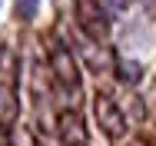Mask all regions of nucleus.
Returning a JSON list of instances; mask_svg holds the SVG:
<instances>
[{
  "instance_id": "nucleus-1",
  "label": "nucleus",
  "mask_w": 156,
  "mask_h": 146,
  "mask_svg": "<svg viewBox=\"0 0 156 146\" xmlns=\"http://www.w3.org/2000/svg\"><path fill=\"white\" fill-rule=\"evenodd\" d=\"M43 63L50 66L53 77V93L63 103V110H80V87H83V63L70 50V43H63L60 37H47V57Z\"/></svg>"
},
{
  "instance_id": "nucleus-2",
  "label": "nucleus",
  "mask_w": 156,
  "mask_h": 146,
  "mask_svg": "<svg viewBox=\"0 0 156 146\" xmlns=\"http://www.w3.org/2000/svg\"><path fill=\"white\" fill-rule=\"evenodd\" d=\"M53 33L60 37L63 43H70V50L80 57V63H83L90 73H113V66H116V53H113V47H103L100 40L87 37L73 20H70V23H60Z\"/></svg>"
},
{
  "instance_id": "nucleus-3",
  "label": "nucleus",
  "mask_w": 156,
  "mask_h": 146,
  "mask_svg": "<svg viewBox=\"0 0 156 146\" xmlns=\"http://www.w3.org/2000/svg\"><path fill=\"white\" fill-rule=\"evenodd\" d=\"M73 23L83 30L87 37L106 43L110 40V30H113V17L100 7V0H76L73 3Z\"/></svg>"
},
{
  "instance_id": "nucleus-4",
  "label": "nucleus",
  "mask_w": 156,
  "mask_h": 146,
  "mask_svg": "<svg viewBox=\"0 0 156 146\" xmlns=\"http://www.w3.org/2000/svg\"><path fill=\"white\" fill-rule=\"evenodd\" d=\"M93 116H96V123H100V130H103L106 140H123L126 133H129L123 106H120L110 93H103V90L93 96Z\"/></svg>"
},
{
  "instance_id": "nucleus-5",
  "label": "nucleus",
  "mask_w": 156,
  "mask_h": 146,
  "mask_svg": "<svg viewBox=\"0 0 156 146\" xmlns=\"http://www.w3.org/2000/svg\"><path fill=\"white\" fill-rule=\"evenodd\" d=\"M53 133L63 146H87L90 143V130L87 119L80 116V110H60L53 116Z\"/></svg>"
},
{
  "instance_id": "nucleus-6",
  "label": "nucleus",
  "mask_w": 156,
  "mask_h": 146,
  "mask_svg": "<svg viewBox=\"0 0 156 146\" xmlns=\"http://www.w3.org/2000/svg\"><path fill=\"white\" fill-rule=\"evenodd\" d=\"M113 77L123 83V87H140L143 83V63L140 60H126V57H116V66H113Z\"/></svg>"
},
{
  "instance_id": "nucleus-7",
  "label": "nucleus",
  "mask_w": 156,
  "mask_h": 146,
  "mask_svg": "<svg viewBox=\"0 0 156 146\" xmlns=\"http://www.w3.org/2000/svg\"><path fill=\"white\" fill-rule=\"evenodd\" d=\"M20 116V100H17V87L10 83H0V123L13 126Z\"/></svg>"
},
{
  "instance_id": "nucleus-8",
  "label": "nucleus",
  "mask_w": 156,
  "mask_h": 146,
  "mask_svg": "<svg viewBox=\"0 0 156 146\" xmlns=\"http://www.w3.org/2000/svg\"><path fill=\"white\" fill-rule=\"evenodd\" d=\"M40 3L43 0H13V17L20 23H33L37 13H40Z\"/></svg>"
},
{
  "instance_id": "nucleus-9",
  "label": "nucleus",
  "mask_w": 156,
  "mask_h": 146,
  "mask_svg": "<svg viewBox=\"0 0 156 146\" xmlns=\"http://www.w3.org/2000/svg\"><path fill=\"white\" fill-rule=\"evenodd\" d=\"M100 7H103V10H106V13H110L113 20H120L126 10L133 7V0H100Z\"/></svg>"
},
{
  "instance_id": "nucleus-10",
  "label": "nucleus",
  "mask_w": 156,
  "mask_h": 146,
  "mask_svg": "<svg viewBox=\"0 0 156 146\" xmlns=\"http://www.w3.org/2000/svg\"><path fill=\"white\" fill-rule=\"evenodd\" d=\"M10 146H37V136H33L27 126H17L13 123V143Z\"/></svg>"
},
{
  "instance_id": "nucleus-11",
  "label": "nucleus",
  "mask_w": 156,
  "mask_h": 146,
  "mask_svg": "<svg viewBox=\"0 0 156 146\" xmlns=\"http://www.w3.org/2000/svg\"><path fill=\"white\" fill-rule=\"evenodd\" d=\"M10 143H13V126L0 123V146H10Z\"/></svg>"
},
{
  "instance_id": "nucleus-12",
  "label": "nucleus",
  "mask_w": 156,
  "mask_h": 146,
  "mask_svg": "<svg viewBox=\"0 0 156 146\" xmlns=\"http://www.w3.org/2000/svg\"><path fill=\"white\" fill-rule=\"evenodd\" d=\"M146 10H150V17H153V23H156V3H153V0L146 3Z\"/></svg>"
},
{
  "instance_id": "nucleus-13",
  "label": "nucleus",
  "mask_w": 156,
  "mask_h": 146,
  "mask_svg": "<svg viewBox=\"0 0 156 146\" xmlns=\"http://www.w3.org/2000/svg\"><path fill=\"white\" fill-rule=\"evenodd\" d=\"M0 3H3V0H0Z\"/></svg>"
}]
</instances>
